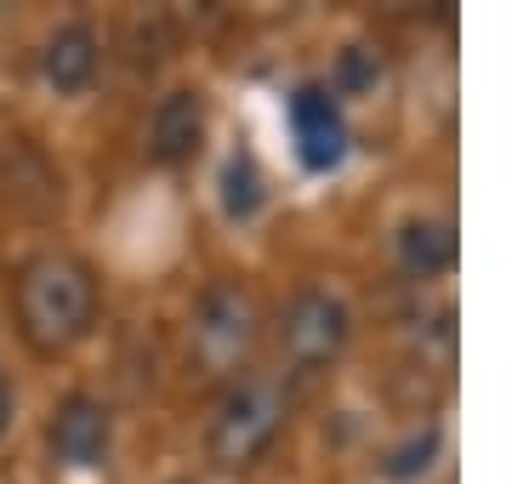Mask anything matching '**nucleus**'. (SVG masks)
<instances>
[{"instance_id": "obj_3", "label": "nucleus", "mask_w": 512, "mask_h": 484, "mask_svg": "<svg viewBox=\"0 0 512 484\" xmlns=\"http://www.w3.org/2000/svg\"><path fill=\"white\" fill-rule=\"evenodd\" d=\"M188 348L200 359V371H239L256 348V302L239 285H211L194 302V325H188Z\"/></svg>"}, {"instance_id": "obj_4", "label": "nucleus", "mask_w": 512, "mask_h": 484, "mask_svg": "<svg viewBox=\"0 0 512 484\" xmlns=\"http://www.w3.org/2000/svg\"><path fill=\"white\" fill-rule=\"evenodd\" d=\"M353 336V314L348 302L336 297V291H302V297L285 308V319H279V348H285V359L291 365H302V371H319V365H330V359L348 348Z\"/></svg>"}, {"instance_id": "obj_6", "label": "nucleus", "mask_w": 512, "mask_h": 484, "mask_svg": "<svg viewBox=\"0 0 512 484\" xmlns=\"http://www.w3.org/2000/svg\"><path fill=\"white\" fill-rule=\"evenodd\" d=\"M291 131H296V154H302L308 171H336L342 166V154H348V126H342L330 92L302 86V92L291 97Z\"/></svg>"}, {"instance_id": "obj_11", "label": "nucleus", "mask_w": 512, "mask_h": 484, "mask_svg": "<svg viewBox=\"0 0 512 484\" xmlns=\"http://www.w3.org/2000/svg\"><path fill=\"white\" fill-rule=\"evenodd\" d=\"M433 462H439V428L416 433L410 445L393 450V456H387V479H427Z\"/></svg>"}, {"instance_id": "obj_9", "label": "nucleus", "mask_w": 512, "mask_h": 484, "mask_svg": "<svg viewBox=\"0 0 512 484\" xmlns=\"http://www.w3.org/2000/svg\"><path fill=\"white\" fill-rule=\"evenodd\" d=\"M399 262L410 268V274H421V280L444 274V268L456 262V234H450V223H439V217H416V223H404Z\"/></svg>"}, {"instance_id": "obj_12", "label": "nucleus", "mask_w": 512, "mask_h": 484, "mask_svg": "<svg viewBox=\"0 0 512 484\" xmlns=\"http://www.w3.org/2000/svg\"><path fill=\"white\" fill-rule=\"evenodd\" d=\"M12 422H18V388L6 382V371H0V439L12 433Z\"/></svg>"}, {"instance_id": "obj_1", "label": "nucleus", "mask_w": 512, "mask_h": 484, "mask_svg": "<svg viewBox=\"0 0 512 484\" xmlns=\"http://www.w3.org/2000/svg\"><path fill=\"white\" fill-rule=\"evenodd\" d=\"M18 325L40 354H63L97 325V280L86 262L40 251L18 268Z\"/></svg>"}, {"instance_id": "obj_10", "label": "nucleus", "mask_w": 512, "mask_h": 484, "mask_svg": "<svg viewBox=\"0 0 512 484\" xmlns=\"http://www.w3.org/2000/svg\"><path fill=\"white\" fill-rule=\"evenodd\" d=\"M217 200H222V217H228V223H251L256 211L268 205V177H262V166H256L245 149L228 154L222 183H217Z\"/></svg>"}, {"instance_id": "obj_8", "label": "nucleus", "mask_w": 512, "mask_h": 484, "mask_svg": "<svg viewBox=\"0 0 512 484\" xmlns=\"http://www.w3.org/2000/svg\"><path fill=\"white\" fill-rule=\"evenodd\" d=\"M97 75V35L86 23H63L46 46H40V80L57 97H80Z\"/></svg>"}, {"instance_id": "obj_2", "label": "nucleus", "mask_w": 512, "mask_h": 484, "mask_svg": "<svg viewBox=\"0 0 512 484\" xmlns=\"http://www.w3.org/2000/svg\"><path fill=\"white\" fill-rule=\"evenodd\" d=\"M279 428H285V388L274 376H245L239 388L222 393L205 450H211L217 467H251L279 439Z\"/></svg>"}, {"instance_id": "obj_5", "label": "nucleus", "mask_w": 512, "mask_h": 484, "mask_svg": "<svg viewBox=\"0 0 512 484\" xmlns=\"http://www.w3.org/2000/svg\"><path fill=\"white\" fill-rule=\"evenodd\" d=\"M46 445H52V462L69 467V473H92V467H103L109 462V445H114L109 405L92 399V393H69V399L52 410Z\"/></svg>"}, {"instance_id": "obj_7", "label": "nucleus", "mask_w": 512, "mask_h": 484, "mask_svg": "<svg viewBox=\"0 0 512 484\" xmlns=\"http://www.w3.org/2000/svg\"><path fill=\"white\" fill-rule=\"evenodd\" d=\"M205 137V97L200 92H165L148 114V154L160 166H188Z\"/></svg>"}]
</instances>
